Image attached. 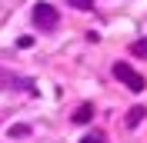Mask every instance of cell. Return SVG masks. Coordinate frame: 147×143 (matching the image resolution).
Wrapping results in <instances>:
<instances>
[{"instance_id":"ba28073f","label":"cell","mask_w":147,"mask_h":143,"mask_svg":"<svg viewBox=\"0 0 147 143\" xmlns=\"http://www.w3.org/2000/svg\"><path fill=\"white\" fill-rule=\"evenodd\" d=\"M70 7H77V10H90L94 7V0H67Z\"/></svg>"},{"instance_id":"52a82bcc","label":"cell","mask_w":147,"mask_h":143,"mask_svg":"<svg viewBox=\"0 0 147 143\" xmlns=\"http://www.w3.org/2000/svg\"><path fill=\"white\" fill-rule=\"evenodd\" d=\"M27 133H30L27 123H13V126H10V136H17V140H20V136H27Z\"/></svg>"},{"instance_id":"5b68a950","label":"cell","mask_w":147,"mask_h":143,"mask_svg":"<svg viewBox=\"0 0 147 143\" xmlns=\"http://www.w3.org/2000/svg\"><path fill=\"white\" fill-rule=\"evenodd\" d=\"M90 116H94V107H90V103H84V107L74 110V123H87Z\"/></svg>"},{"instance_id":"277c9868","label":"cell","mask_w":147,"mask_h":143,"mask_svg":"<svg viewBox=\"0 0 147 143\" xmlns=\"http://www.w3.org/2000/svg\"><path fill=\"white\" fill-rule=\"evenodd\" d=\"M144 116H147V107H140V103H137V107H130V113H127V130H134Z\"/></svg>"},{"instance_id":"7a4b0ae2","label":"cell","mask_w":147,"mask_h":143,"mask_svg":"<svg viewBox=\"0 0 147 143\" xmlns=\"http://www.w3.org/2000/svg\"><path fill=\"white\" fill-rule=\"evenodd\" d=\"M30 20H34L40 30H54L57 23H60V13H57V7H50V3H34Z\"/></svg>"},{"instance_id":"3957f363","label":"cell","mask_w":147,"mask_h":143,"mask_svg":"<svg viewBox=\"0 0 147 143\" xmlns=\"http://www.w3.org/2000/svg\"><path fill=\"white\" fill-rule=\"evenodd\" d=\"M0 87H3V90H24V93H37V87H34V80H30V77L13 73V70H3V67H0Z\"/></svg>"},{"instance_id":"6da1fadb","label":"cell","mask_w":147,"mask_h":143,"mask_svg":"<svg viewBox=\"0 0 147 143\" xmlns=\"http://www.w3.org/2000/svg\"><path fill=\"white\" fill-rule=\"evenodd\" d=\"M114 77H117V80L124 83L127 90H134V93H140V90L147 87V80L140 77L137 70H134V67H130V63H124V60H117V63H114Z\"/></svg>"},{"instance_id":"9c48e42d","label":"cell","mask_w":147,"mask_h":143,"mask_svg":"<svg viewBox=\"0 0 147 143\" xmlns=\"http://www.w3.org/2000/svg\"><path fill=\"white\" fill-rule=\"evenodd\" d=\"M80 143H104V140H100V136H97V133H87V136H84Z\"/></svg>"},{"instance_id":"8992f818","label":"cell","mask_w":147,"mask_h":143,"mask_svg":"<svg viewBox=\"0 0 147 143\" xmlns=\"http://www.w3.org/2000/svg\"><path fill=\"white\" fill-rule=\"evenodd\" d=\"M130 53H134V57H140V60H147V37L134 40V47H130Z\"/></svg>"}]
</instances>
